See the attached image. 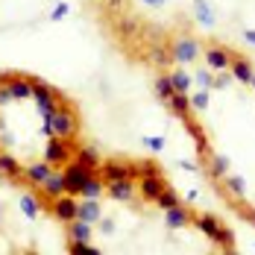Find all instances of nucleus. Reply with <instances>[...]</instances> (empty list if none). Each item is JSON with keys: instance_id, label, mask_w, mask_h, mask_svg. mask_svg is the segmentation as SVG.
I'll use <instances>...</instances> for the list:
<instances>
[{"instance_id": "1", "label": "nucleus", "mask_w": 255, "mask_h": 255, "mask_svg": "<svg viewBox=\"0 0 255 255\" xmlns=\"http://www.w3.org/2000/svg\"><path fill=\"white\" fill-rule=\"evenodd\" d=\"M47 138L56 135V138H77L79 132V118L74 109H68V106H59V112L53 115V118H44V129H41Z\"/></svg>"}, {"instance_id": "2", "label": "nucleus", "mask_w": 255, "mask_h": 255, "mask_svg": "<svg viewBox=\"0 0 255 255\" xmlns=\"http://www.w3.org/2000/svg\"><path fill=\"white\" fill-rule=\"evenodd\" d=\"M97 176L109 185V182H121V179H141V170H138V164H127V161H118V158H109V161H103L100 167H97Z\"/></svg>"}, {"instance_id": "3", "label": "nucleus", "mask_w": 255, "mask_h": 255, "mask_svg": "<svg viewBox=\"0 0 255 255\" xmlns=\"http://www.w3.org/2000/svg\"><path fill=\"white\" fill-rule=\"evenodd\" d=\"M97 170H91V167H85V164H79V161H68L65 167H62V182H65V194H71V197H77L79 191H82V185L88 182V176H94Z\"/></svg>"}, {"instance_id": "4", "label": "nucleus", "mask_w": 255, "mask_h": 255, "mask_svg": "<svg viewBox=\"0 0 255 255\" xmlns=\"http://www.w3.org/2000/svg\"><path fill=\"white\" fill-rule=\"evenodd\" d=\"M71 153H74V144H71V138H56L50 135L47 138V150H44V161L47 164H59V167H65L68 161H71Z\"/></svg>"}, {"instance_id": "5", "label": "nucleus", "mask_w": 255, "mask_h": 255, "mask_svg": "<svg viewBox=\"0 0 255 255\" xmlns=\"http://www.w3.org/2000/svg\"><path fill=\"white\" fill-rule=\"evenodd\" d=\"M53 214H56L62 223H71V220H77V214H79V203L71 200V194H59V197L53 200Z\"/></svg>"}, {"instance_id": "6", "label": "nucleus", "mask_w": 255, "mask_h": 255, "mask_svg": "<svg viewBox=\"0 0 255 255\" xmlns=\"http://www.w3.org/2000/svg\"><path fill=\"white\" fill-rule=\"evenodd\" d=\"M170 56H173V62L188 65V62H194V59L200 56V44H197L194 38H179L176 44L170 47Z\"/></svg>"}, {"instance_id": "7", "label": "nucleus", "mask_w": 255, "mask_h": 255, "mask_svg": "<svg viewBox=\"0 0 255 255\" xmlns=\"http://www.w3.org/2000/svg\"><path fill=\"white\" fill-rule=\"evenodd\" d=\"M253 65H250V59H244V56H232L229 62V77L235 82H250L253 79Z\"/></svg>"}, {"instance_id": "8", "label": "nucleus", "mask_w": 255, "mask_h": 255, "mask_svg": "<svg viewBox=\"0 0 255 255\" xmlns=\"http://www.w3.org/2000/svg\"><path fill=\"white\" fill-rule=\"evenodd\" d=\"M164 223H167L170 229H182V226L194 223V214H191L188 208H182V203H179V205H173V208L164 211Z\"/></svg>"}, {"instance_id": "9", "label": "nucleus", "mask_w": 255, "mask_h": 255, "mask_svg": "<svg viewBox=\"0 0 255 255\" xmlns=\"http://www.w3.org/2000/svg\"><path fill=\"white\" fill-rule=\"evenodd\" d=\"M194 223H197V229L203 232L211 244H217V238H220V226H223L217 217H211V214H200V217H194Z\"/></svg>"}, {"instance_id": "10", "label": "nucleus", "mask_w": 255, "mask_h": 255, "mask_svg": "<svg viewBox=\"0 0 255 255\" xmlns=\"http://www.w3.org/2000/svg\"><path fill=\"white\" fill-rule=\"evenodd\" d=\"M106 188H109V197H112V200H121V203H129V200L135 197V185H132V179L109 182Z\"/></svg>"}, {"instance_id": "11", "label": "nucleus", "mask_w": 255, "mask_h": 255, "mask_svg": "<svg viewBox=\"0 0 255 255\" xmlns=\"http://www.w3.org/2000/svg\"><path fill=\"white\" fill-rule=\"evenodd\" d=\"M38 188H41V194H44L47 200H56L59 194H65V182H62V170H59V173H56V170H50V173H47V179H44V182H41Z\"/></svg>"}, {"instance_id": "12", "label": "nucleus", "mask_w": 255, "mask_h": 255, "mask_svg": "<svg viewBox=\"0 0 255 255\" xmlns=\"http://www.w3.org/2000/svg\"><path fill=\"white\" fill-rule=\"evenodd\" d=\"M205 62H208L211 71H229L232 56H229V50H223V47H208V50H205Z\"/></svg>"}, {"instance_id": "13", "label": "nucleus", "mask_w": 255, "mask_h": 255, "mask_svg": "<svg viewBox=\"0 0 255 255\" xmlns=\"http://www.w3.org/2000/svg\"><path fill=\"white\" fill-rule=\"evenodd\" d=\"M161 188H164V176L161 173L158 176H141V197L147 203H155V197L161 194Z\"/></svg>"}, {"instance_id": "14", "label": "nucleus", "mask_w": 255, "mask_h": 255, "mask_svg": "<svg viewBox=\"0 0 255 255\" xmlns=\"http://www.w3.org/2000/svg\"><path fill=\"white\" fill-rule=\"evenodd\" d=\"M0 176L12 179V182H21V179H24V167H21L9 153H0Z\"/></svg>"}, {"instance_id": "15", "label": "nucleus", "mask_w": 255, "mask_h": 255, "mask_svg": "<svg viewBox=\"0 0 255 255\" xmlns=\"http://www.w3.org/2000/svg\"><path fill=\"white\" fill-rule=\"evenodd\" d=\"M9 91H12V97H15V100H26V97H32V79L15 74L12 82H9Z\"/></svg>"}, {"instance_id": "16", "label": "nucleus", "mask_w": 255, "mask_h": 255, "mask_svg": "<svg viewBox=\"0 0 255 255\" xmlns=\"http://www.w3.org/2000/svg\"><path fill=\"white\" fill-rule=\"evenodd\" d=\"M47 173H50V164H47V161H38V164H29V167L24 170V179L29 182V185L38 188V185L47 179Z\"/></svg>"}, {"instance_id": "17", "label": "nucleus", "mask_w": 255, "mask_h": 255, "mask_svg": "<svg viewBox=\"0 0 255 255\" xmlns=\"http://www.w3.org/2000/svg\"><path fill=\"white\" fill-rule=\"evenodd\" d=\"M167 103H170V109L176 112L179 118H191V109H194V106H191V97H188V94H179V91H173V94L167 97Z\"/></svg>"}, {"instance_id": "18", "label": "nucleus", "mask_w": 255, "mask_h": 255, "mask_svg": "<svg viewBox=\"0 0 255 255\" xmlns=\"http://www.w3.org/2000/svg\"><path fill=\"white\" fill-rule=\"evenodd\" d=\"M77 217L85 220V223H97V220H100V203H97V200H82Z\"/></svg>"}, {"instance_id": "19", "label": "nucleus", "mask_w": 255, "mask_h": 255, "mask_svg": "<svg viewBox=\"0 0 255 255\" xmlns=\"http://www.w3.org/2000/svg\"><path fill=\"white\" fill-rule=\"evenodd\" d=\"M226 173H229V158H226V155L211 153V161H208V176H211V179H223Z\"/></svg>"}, {"instance_id": "20", "label": "nucleus", "mask_w": 255, "mask_h": 255, "mask_svg": "<svg viewBox=\"0 0 255 255\" xmlns=\"http://www.w3.org/2000/svg\"><path fill=\"white\" fill-rule=\"evenodd\" d=\"M77 161L79 164H85V167H91V170H97L103 161H100V153L94 150V147H79L77 150Z\"/></svg>"}, {"instance_id": "21", "label": "nucleus", "mask_w": 255, "mask_h": 255, "mask_svg": "<svg viewBox=\"0 0 255 255\" xmlns=\"http://www.w3.org/2000/svg\"><path fill=\"white\" fill-rule=\"evenodd\" d=\"M68 235H71V241H88L91 238V223H85V220H71L68 223Z\"/></svg>"}, {"instance_id": "22", "label": "nucleus", "mask_w": 255, "mask_h": 255, "mask_svg": "<svg viewBox=\"0 0 255 255\" xmlns=\"http://www.w3.org/2000/svg\"><path fill=\"white\" fill-rule=\"evenodd\" d=\"M103 194V179L94 173V176H88V182L82 185V191H79V197H85V200H97Z\"/></svg>"}, {"instance_id": "23", "label": "nucleus", "mask_w": 255, "mask_h": 255, "mask_svg": "<svg viewBox=\"0 0 255 255\" xmlns=\"http://www.w3.org/2000/svg\"><path fill=\"white\" fill-rule=\"evenodd\" d=\"M194 9H197V21L211 29V26H214V9H211L205 0H194Z\"/></svg>"}, {"instance_id": "24", "label": "nucleus", "mask_w": 255, "mask_h": 255, "mask_svg": "<svg viewBox=\"0 0 255 255\" xmlns=\"http://www.w3.org/2000/svg\"><path fill=\"white\" fill-rule=\"evenodd\" d=\"M179 203H182V200H179V194L173 191V188H167V185H164V188H161V194L155 197V205H158V208H164V211H167V208H173V205H179Z\"/></svg>"}, {"instance_id": "25", "label": "nucleus", "mask_w": 255, "mask_h": 255, "mask_svg": "<svg viewBox=\"0 0 255 255\" xmlns=\"http://www.w3.org/2000/svg\"><path fill=\"white\" fill-rule=\"evenodd\" d=\"M226 188H229V194H235L238 200H244L247 197V182H244V176H235V173H226Z\"/></svg>"}, {"instance_id": "26", "label": "nucleus", "mask_w": 255, "mask_h": 255, "mask_svg": "<svg viewBox=\"0 0 255 255\" xmlns=\"http://www.w3.org/2000/svg\"><path fill=\"white\" fill-rule=\"evenodd\" d=\"M170 79H173V91H179V94H188V91H191V82H194V79L188 77L185 71H176V74H170Z\"/></svg>"}, {"instance_id": "27", "label": "nucleus", "mask_w": 255, "mask_h": 255, "mask_svg": "<svg viewBox=\"0 0 255 255\" xmlns=\"http://www.w3.org/2000/svg\"><path fill=\"white\" fill-rule=\"evenodd\" d=\"M214 247H223L226 253H232V250H235V232H232L229 226H220V238H217Z\"/></svg>"}, {"instance_id": "28", "label": "nucleus", "mask_w": 255, "mask_h": 255, "mask_svg": "<svg viewBox=\"0 0 255 255\" xmlns=\"http://www.w3.org/2000/svg\"><path fill=\"white\" fill-rule=\"evenodd\" d=\"M150 56H153V62L158 65V68H167V65L173 62V56H170V50H167V47H153V50H150Z\"/></svg>"}, {"instance_id": "29", "label": "nucleus", "mask_w": 255, "mask_h": 255, "mask_svg": "<svg viewBox=\"0 0 255 255\" xmlns=\"http://www.w3.org/2000/svg\"><path fill=\"white\" fill-rule=\"evenodd\" d=\"M155 94L167 100V97L173 94V79H170V77H158V79H155Z\"/></svg>"}, {"instance_id": "30", "label": "nucleus", "mask_w": 255, "mask_h": 255, "mask_svg": "<svg viewBox=\"0 0 255 255\" xmlns=\"http://www.w3.org/2000/svg\"><path fill=\"white\" fill-rule=\"evenodd\" d=\"M188 97H191V106H194V109H208V91H205V88L188 94Z\"/></svg>"}, {"instance_id": "31", "label": "nucleus", "mask_w": 255, "mask_h": 255, "mask_svg": "<svg viewBox=\"0 0 255 255\" xmlns=\"http://www.w3.org/2000/svg\"><path fill=\"white\" fill-rule=\"evenodd\" d=\"M21 208H24L26 217H35V214H38V203H35V197H29V194H26L24 200H21Z\"/></svg>"}, {"instance_id": "32", "label": "nucleus", "mask_w": 255, "mask_h": 255, "mask_svg": "<svg viewBox=\"0 0 255 255\" xmlns=\"http://www.w3.org/2000/svg\"><path fill=\"white\" fill-rule=\"evenodd\" d=\"M71 253H77V255H97V247H88V241H74Z\"/></svg>"}, {"instance_id": "33", "label": "nucleus", "mask_w": 255, "mask_h": 255, "mask_svg": "<svg viewBox=\"0 0 255 255\" xmlns=\"http://www.w3.org/2000/svg\"><path fill=\"white\" fill-rule=\"evenodd\" d=\"M138 170H141V176H158V164L155 161H138Z\"/></svg>"}, {"instance_id": "34", "label": "nucleus", "mask_w": 255, "mask_h": 255, "mask_svg": "<svg viewBox=\"0 0 255 255\" xmlns=\"http://www.w3.org/2000/svg\"><path fill=\"white\" fill-rule=\"evenodd\" d=\"M197 82H200V88H211V85H214V77H211V71H200V74H197Z\"/></svg>"}, {"instance_id": "35", "label": "nucleus", "mask_w": 255, "mask_h": 255, "mask_svg": "<svg viewBox=\"0 0 255 255\" xmlns=\"http://www.w3.org/2000/svg\"><path fill=\"white\" fill-rule=\"evenodd\" d=\"M68 12H71V6H68V3H59V6H56V12H53L50 18H53V21H62Z\"/></svg>"}, {"instance_id": "36", "label": "nucleus", "mask_w": 255, "mask_h": 255, "mask_svg": "<svg viewBox=\"0 0 255 255\" xmlns=\"http://www.w3.org/2000/svg\"><path fill=\"white\" fill-rule=\"evenodd\" d=\"M144 144L150 150H164V138H144Z\"/></svg>"}, {"instance_id": "37", "label": "nucleus", "mask_w": 255, "mask_h": 255, "mask_svg": "<svg viewBox=\"0 0 255 255\" xmlns=\"http://www.w3.org/2000/svg\"><path fill=\"white\" fill-rule=\"evenodd\" d=\"M12 91H9V85H0V106H6V103H12Z\"/></svg>"}, {"instance_id": "38", "label": "nucleus", "mask_w": 255, "mask_h": 255, "mask_svg": "<svg viewBox=\"0 0 255 255\" xmlns=\"http://www.w3.org/2000/svg\"><path fill=\"white\" fill-rule=\"evenodd\" d=\"M229 85V74H223V77H214V88H226Z\"/></svg>"}, {"instance_id": "39", "label": "nucleus", "mask_w": 255, "mask_h": 255, "mask_svg": "<svg viewBox=\"0 0 255 255\" xmlns=\"http://www.w3.org/2000/svg\"><path fill=\"white\" fill-rule=\"evenodd\" d=\"M179 164H182V167H185V170H191V173H197V170H200V167H197V164H194V161H188V158H182V161H179Z\"/></svg>"}, {"instance_id": "40", "label": "nucleus", "mask_w": 255, "mask_h": 255, "mask_svg": "<svg viewBox=\"0 0 255 255\" xmlns=\"http://www.w3.org/2000/svg\"><path fill=\"white\" fill-rule=\"evenodd\" d=\"M244 41H247V44H253V47H255V29H247V32H244Z\"/></svg>"}, {"instance_id": "41", "label": "nucleus", "mask_w": 255, "mask_h": 255, "mask_svg": "<svg viewBox=\"0 0 255 255\" xmlns=\"http://www.w3.org/2000/svg\"><path fill=\"white\" fill-rule=\"evenodd\" d=\"M144 3H147V6H153V9H161V6H164V0H144Z\"/></svg>"}, {"instance_id": "42", "label": "nucleus", "mask_w": 255, "mask_h": 255, "mask_svg": "<svg viewBox=\"0 0 255 255\" xmlns=\"http://www.w3.org/2000/svg\"><path fill=\"white\" fill-rule=\"evenodd\" d=\"M106 3H109V9H121L124 6V0H106Z\"/></svg>"}, {"instance_id": "43", "label": "nucleus", "mask_w": 255, "mask_h": 255, "mask_svg": "<svg viewBox=\"0 0 255 255\" xmlns=\"http://www.w3.org/2000/svg\"><path fill=\"white\" fill-rule=\"evenodd\" d=\"M244 214L250 217V223H253V226H255V208H253V211H244Z\"/></svg>"}, {"instance_id": "44", "label": "nucleus", "mask_w": 255, "mask_h": 255, "mask_svg": "<svg viewBox=\"0 0 255 255\" xmlns=\"http://www.w3.org/2000/svg\"><path fill=\"white\" fill-rule=\"evenodd\" d=\"M250 85H253V88H255V74H253V79H250Z\"/></svg>"}]
</instances>
